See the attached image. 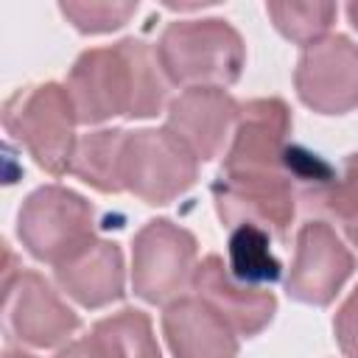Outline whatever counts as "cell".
I'll return each instance as SVG.
<instances>
[{"label":"cell","instance_id":"6da1fadb","mask_svg":"<svg viewBox=\"0 0 358 358\" xmlns=\"http://www.w3.org/2000/svg\"><path fill=\"white\" fill-rule=\"evenodd\" d=\"M67 92L78 123L98 126L112 117H154L168 101V76L157 50L126 36L109 48L84 50L67 76Z\"/></svg>","mask_w":358,"mask_h":358},{"label":"cell","instance_id":"7a4b0ae2","mask_svg":"<svg viewBox=\"0 0 358 358\" xmlns=\"http://www.w3.org/2000/svg\"><path fill=\"white\" fill-rule=\"evenodd\" d=\"M154 50L168 81L185 90H224L241 78L246 64V45L241 34L221 17L168 22Z\"/></svg>","mask_w":358,"mask_h":358},{"label":"cell","instance_id":"3957f363","mask_svg":"<svg viewBox=\"0 0 358 358\" xmlns=\"http://www.w3.org/2000/svg\"><path fill=\"white\" fill-rule=\"evenodd\" d=\"M76 123L70 92L56 81L20 87L3 103V129L50 176L70 173L78 145Z\"/></svg>","mask_w":358,"mask_h":358},{"label":"cell","instance_id":"277c9868","mask_svg":"<svg viewBox=\"0 0 358 358\" xmlns=\"http://www.w3.org/2000/svg\"><path fill=\"white\" fill-rule=\"evenodd\" d=\"M17 238L34 260L59 266L95 238V207L64 185H42L17 213Z\"/></svg>","mask_w":358,"mask_h":358},{"label":"cell","instance_id":"5b68a950","mask_svg":"<svg viewBox=\"0 0 358 358\" xmlns=\"http://www.w3.org/2000/svg\"><path fill=\"white\" fill-rule=\"evenodd\" d=\"M120 179L123 190L151 207H162L196 185L199 157L168 126L134 129L126 131Z\"/></svg>","mask_w":358,"mask_h":358},{"label":"cell","instance_id":"8992f818","mask_svg":"<svg viewBox=\"0 0 358 358\" xmlns=\"http://www.w3.org/2000/svg\"><path fill=\"white\" fill-rule=\"evenodd\" d=\"M196 235L171 218H151L131 243V291L148 305H171L193 285Z\"/></svg>","mask_w":358,"mask_h":358},{"label":"cell","instance_id":"52a82bcc","mask_svg":"<svg viewBox=\"0 0 358 358\" xmlns=\"http://www.w3.org/2000/svg\"><path fill=\"white\" fill-rule=\"evenodd\" d=\"M3 322L11 338L36 350L62 347L81 327L78 313L67 308L59 291H53L39 271H17L11 266V252L3 277Z\"/></svg>","mask_w":358,"mask_h":358},{"label":"cell","instance_id":"ba28073f","mask_svg":"<svg viewBox=\"0 0 358 358\" xmlns=\"http://www.w3.org/2000/svg\"><path fill=\"white\" fill-rule=\"evenodd\" d=\"M291 109L282 98H252L241 103V115L218 173L243 176H291L288 134Z\"/></svg>","mask_w":358,"mask_h":358},{"label":"cell","instance_id":"9c48e42d","mask_svg":"<svg viewBox=\"0 0 358 358\" xmlns=\"http://www.w3.org/2000/svg\"><path fill=\"white\" fill-rule=\"evenodd\" d=\"M296 185L291 176H243L218 173L213 182V201L221 224L235 229L255 224L274 235L280 243L288 241V229L296 215Z\"/></svg>","mask_w":358,"mask_h":358},{"label":"cell","instance_id":"30bf717a","mask_svg":"<svg viewBox=\"0 0 358 358\" xmlns=\"http://www.w3.org/2000/svg\"><path fill=\"white\" fill-rule=\"evenodd\" d=\"M294 87L299 101L319 115H347L358 106V42L344 34L302 48Z\"/></svg>","mask_w":358,"mask_h":358},{"label":"cell","instance_id":"8fae6325","mask_svg":"<svg viewBox=\"0 0 358 358\" xmlns=\"http://www.w3.org/2000/svg\"><path fill=\"white\" fill-rule=\"evenodd\" d=\"M352 271L355 257L336 235V229L322 218H310L296 232L294 260L285 277V294L294 302L324 308L338 296Z\"/></svg>","mask_w":358,"mask_h":358},{"label":"cell","instance_id":"7c38bea8","mask_svg":"<svg viewBox=\"0 0 358 358\" xmlns=\"http://www.w3.org/2000/svg\"><path fill=\"white\" fill-rule=\"evenodd\" d=\"M241 103L221 87H193L179 92L165 112V126L199 157L210 162L227 154Z\"/></svg>","mask_w":358,"mask_h":358},{"label":"cell","instance_id":"4fadbf2b","mask_svg":"<svg viewBox=\"0 0 358 358\" xmlns=\"http://www.w3.org/2000/svg\"><path fill=\"white\" fill-rule=\"evenodd\" d=\"M190 288L238 336H246V338L266 330L277 313V296L263 285H249L238 280L229 271L227 260L218 255H207L199 260Z\"/></svg>","mask_w":358,"mask_h":358},{"label":"cell","instance_id":"5bb4252c","mask_svg":"<svg viewBox=\"0 0 358 358\" xmlns=\"http://www.w3.org/2000/svg\"><path fill=\"white\" fill-rule=\"evenodd\" d=\"M59 288L76 299L81 308H106L126 294V266L123 252L115 241L92 238L76 255L53 266Z\"/></svg>","mask_w":358,"mask_h":358},{"label":"cell","instance_id":"9a60e30c","mask_svg":"<svg viewBox=\"0 0 358 358\" xmlns=\"http://www.w3.org/2000/svg\"><path fill=\"white\" fill-rule=\"evenodd\" d=\"M173 358H238V333L199 296H179L162 310Z\"/></svg>","mask_w":358,"mask_h":358},{"label":"cell","instance_id":"2e32d148","mask_svg":"<svg viewBox=\"0 0 358 358\" xmlns=\"http://www.w3.org/2000/svg\"><path fill=\"white\" fill-rule=\"evenodd\" d=\"M126 129H98L78 140L70 173L98 193H123L120 165H123Z\"/></svg>","mask_w":358,"mask_h":358},{"label":"cell","instance_id":"e0dca14e","mask_svg":"<svg viewBox=\"0 0 358 358\" xmlns=\"http://www.w3.org/2000/svg\"><path fill=\"white\" fill-rule=\"evenodd\" d=\"M90 338L101 358H162L148 313L123 308L92 324Z\"/></svg>","mask_w":358,"mask_h":358},{"label":"cell","instance_id":"ac0fdd59","mask_svg":"<svg viewBox=\"0 0 358 358\" xmlns=\"http://www.w3.org/2000/svg\"><path fill=\"white\" fill-rule=\"evenodd\" d=\"M271 235L255 224H241L235 229H229V271L249 282V285H268L274 280H280L282 266L280 260L271 255L268 249Z\"/></svg>","mask_w":358,"mask_h":358},{"label":"cell","instance_id":"d6986e66","mask_svg":"<svg viewBox=\"0 0 358 358\" xmlns=\"http://www.w3.org/2000/svg\"><path fill=\"white\" fill-rule=\"evenodd\" d=\"M266 14L285 39L308 48L327 36L338 8L336 3H266Z\"/></svg>","mask_w":358,"mask_h":358},{"label":"cell","instance_id":"ffe728a7","mask_svg":"<svg viewBox=\"0 0 358 358\" xmlns=\"http://www.w3.org/2000/svg\"><path fill=\"white\" fill-rule=\"evenodd\" d=\"M308 210H319L327 218L338 221L344 229L358 227V154H350L341 162V171L324 185V190L308 204Z\"/></svg>","mask_w":358,"mask_h":358},{"label":"cell","instance_id":"44dd1931","mask_svg":"<svg viewBox=\"0 0 358 358\" xmlns=\"http://www.w3.org/2000/svg\"><path fill=\"white\" fill-rule=\"evenodd\" d=\"M59 11L78 34H112L123 28L134 14L137 3L131 0H64Z\"/></svg>","mask_w":358,"mask_h":358},{"label":"cell","instance_id":"7402d4cb","mask_svg":"<svg viewBox=\"0 0 358 358\" xmlns=\"http://www.w3.org/2000/svg\"><path fill=\"white\" fill-rule=\"evenodd\" d=\"M333 333H336L338 350L347 358H358V285L350 291V296L336 310Z\"/></svg>","mask_w":358,"mask_h":358},{"label":"cell","instance_id":"603a6c76","mask_svg":"<svg viewBox=\"0 0 358 358\" xmlns=\"http://www.w3.org/2000/svg\"><path fill=\"white\" fill-rule=\"evenodd\" d=\"M56 358H101V352L95 350L92 338H90V336H84V338L70 341L67 347H62V350L56 352Z\"/></svg>","mask_w":358,"mask_h":358},{"label":"cell","instance_id":"cb8c5ba5","mask_svg":"<svg viewBox=\"0 0 358 358\" xmlns=\"http://www.w3.org/2000/svg\"><path fill=\"white\" fill-rule=\"evenodd\" d=\"M347 17H350V25L358 31V0H352V3H347Z\"/></svg>","mask_w":358,"mask_h":358},{"label":"cell","instance_id":"d4e9b609","mask_svg":"<svg viewBox=\"0 0 358 358\" xmlns=\"http://www.w3.org/2000/svg\"><path fill=\"white\" fill-rule=\"evenodd\" d=\"M3 358H36V355H31V352H25V350H20V347H6Z\"/></svg>","mask_w":358,"mask_h":358},{"label":"cell","instance_id":"484cf974","mask_svg":"<svg viewBox=\"0 0 358 358\" xmlns=\"http://www.w3.org/2000/svg\"><path fill=\"white\" fill-rule=\"evenodd\" d=\"M347 232V238H350V243L358 249V227H352V229H344Z\"/></svg>","mask_w":358,"mask_h":358}]
</instances>
